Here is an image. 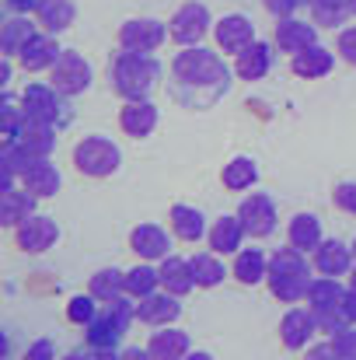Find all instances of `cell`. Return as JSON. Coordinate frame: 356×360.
Segmentation results:
<instances>
[{
  "label": "cell",
  "instance_id": "obj_1",
  "mask_svg": "<svg viewBox=\"0 0 356 360\" xmlns=\"http://www.w3.org/2000/svg\"><path fill=\"white\" fill-rule=\"evenodd\" d=\"M171 95H175V102L185 95V91H192L182 105L185 109H206V98L199 95V91H206L210 95V102H217V98H224L228 95V88H231V70L220 63V56L217 53H210V49H185L178 60H175V67H171Z\"/></svg>",
  "mask_w": 356,
  "mask_h": 360
},
{
  "label": "cell",
  "instance_id": "obj_2",
  "mask_svg": "<svg viewBox=\"0 0 356 360\" xmlns=\"http://www.w3.org/2000/svg\"><path fill=\"white\" fill-rule=\"evenodd\" d=\"M109 81L126 102H136V98H150L154 84L161 81V63L143 56V53H133L126 49L122 56H116V63L109 67Z\"/></svg>",
  "mask_w": 356,
  "mask_h": 360
},
{
  "label": "cell",
  "instance_id": "obj_3",
  "mask_svg": "<svg viewBox=\"0 0 356 360\" xmlns=\"http://www.w3.org/2000/svg\"><path fill=\"white\" fill-rule=\"evenodd\" d=\"M269 283L272 294L279 301H301L311 290V266H308V252L301 248H283L276 255H269Z\"/></svg>",
  "mask_w": 356,
  "mask_h": 360
},
{
  "label": "cell",
  "instance_id": "obj_4",
  "mask_svg": "<svg viewBox=\"0 0 356 360\" xmlns=\"http://www.w3.org/2000/svg\"><path fill=\"white\" fill-rule=\"evenodd\" d=\"M133 319H136V308L129 301H122V297L109 301V308L98 311V319L88 326V347L91 350H116Z\"/></svg>",
  "mask_w": 356,
  "mask_h": 360
},
{
  "label": "cell",
  "instance_id": "obj_5",
  "mask_svg": "<svg viewBox=\"0 0 356 360\" xmlns=\"http://www.w3.org/2000/svg\"><path fill=\"white\" fill-rule=\"evenodd\" d=\"M21 112L28 120L49 122V126H67L74 109L67 105L63 91L60 88H46V84H28L25 95H21Z\"/></svg>",
  "mask_w": 356,
  "mask_h": 360
},
{
  "label": "cell",
  "instance_id": "obj_6",
  "mask_svg": "<svg viewBox=\"0 0 356 360\" xmlns=\"http://www.w3.org/2000/svg\"><path fill=\"white\" fill-rule=\"evenodd\" d=\"M74 165L84 172V175H91V179H105V175H112L119 165H122V154H119V147L109 140V136H84L77 147H74Z\"/></svg>",
  "mask_w": 356,
  "mask_h": 360
},
{
  "label": "cell",
  "instance_id": "obj_7",
  "mask_svg": "<svg viewBox=\"0 0 356 360\" xmlns=\"http://www.w3.org/2000/svg\"><path fill=\"white\" fill-rule=\"evenodd\" d=\"M237 217H241V224H244V231L251 238H265V235L276 231V203L265 193L244 196V203L237 207Z\"/></svg>",
  "mask_w": 356,
  "mask_h": 360
},
{
  "label": "cell",
  "instance_id": "obj_8",
  "mask_svg": "<svg viewBox=\"0 0 356 360\" xmlns=\"http://www.w3.org/2000/svg\"><path fill=\"white\" fill-rule=\"evenodd\" d=\"M91 84V67L84 56L77 53H63L53 67V88H60L63 95H81Z\"/></svg>",
  "mask_w": 356,
  "mask_h": 360
},
{
  "label": "cell",
  "instance_id": "obj_9",
  "mask_svg": "<svg viewBox=\"0 0 356 360\" xmlns=\"http://www.w3.org/2000/svg\"><path fill=\"white\" fill-rule=\"evenodd\" d=\"M178 315H182V304H178V294L171 290H154L150 297H140L136 304V319L147 326H168Z\"/></svg>",
  "mask_w": 356,
  "mask_h": 360
},
{
  "label": "cell",
  "instance_id": "obj_10",
  "mask_svg": "<svg viewBox=\"0 0 356 360\" xmlns=\"http://www.w3.org/2000/svg\"><path fill=\"white\" fill-rule=\"evenodd\" d=\"M315 333H318V315H315V308H294V311H286L283 322H279V336H283V343H286L290 350L308 347Z\"/></svg>",
  "mask_w": 356,
  "mask_h": 360
},
{
  "label": "cell",
  "instance_id": "obj_11",
  "mask_svg": "<svg viewBox=\"0 0 356 360\" xmlns=\"http://www.w3.org/2000/svg\"><path fill=\"white\" fill-rule=\"evenodd\" d=\"M56 241H60V228H56V221H49V217L32 214L28 221L18 224V245H21L25 252H49Z\"/></svg>",
  "mask_w": 356,
  "mask_h": 360
},
{
  "label": "cell",
  "instance_id": "obj_12",
  "mask_svg": "<svg viewBox=\"0 0 356 360\" xmlns=\"http://www.w3.org/2000/svg\"><path fill=\"white\" fill-rule=\"evenodd\" d=\"M119 126L126 136H150L154 126H157V105L150 98H136V102H126L122 112H119Z\"/></svg>",
  "mask_w": 356,
  "mask_h": 360
},
{
  "label": "cell",
  "instance_id": "obj_13",
  "mask_svg": "<svg viewBox=\"0 0 356 360\" xmlns=\"http://www.w3.org/2000/svg\"><path fill=\"white\" fill-rule=\"evenodd\" d=\"M129 245L140 259H168L171 255V235L161 228V224H140L133 228Z\"/></svg>",
  "mask_w": 356,
  "mask_h": 360
},
{
  "label": "cell",
  "instance_id": "obj_14",
  "mask_svg": "<svg viewBox=\"0 0 356 360\" xmlns=\"http://www.w3.org/2000/svg\"><path fill=\"white\" fill-rule=\"evenodd\" d=\"M353 255L356 252H350V245H343V241H336V238H325L315 248V269L322 276H343V273L353 269Z\"/></svg>",
  "mask_w": 356,
  "mask_h": 360
},
{
  "label": "cell",
  "instance_id": "obj_15",
  "mask_svg": "<svg viewBox=\"0 0 356 360\" xmlns=\"http://www.w3.org/2000/svg\"><path fill=\"white\" fill-rule=\"evenodd\" d=\"M21 186L32 196H56L60 189V172L49 165V158H35L25 172H21Z\"/></svg>",
  "mask_w": 356,
  "mask_h": 360
},
{
  "label": "cell",
  "instance_id": "obj_16",
  "mask_svg": "<svg viewBox=\"0 0 356 360\" xmlns=\"http://www.w3.org/2000/svg\"><path fill=\"white\" fill-rule=\"evenodd\" d=\"M147 350H150L154 360H185L192 347H189V336H185L182 329H157V333L150 336Z\"/></svg>",
  "mask_w": 356,
  "mask_h": 360
},
{
  "label": "cell",
  "instance_id": "obj_17",
  "mask_svg": "<svg viewBox=\"0 0 356 360\" xmlns=\"http://www.w3.org/2000/svg\"><path fill=\"white\" fill-rule=\"evenodd\" d=\"M161 283H164V290H171V294H189L192 287H196V276H192V266H189V259H178V255H168V259H161Z\"/></svg>",
  "mask_w": 356,
  "mask_h": 360
},
{
  "label": "cell",
  "instance_id": "obj_18",
  "mask_svg": "<svg viewBox=\"0 0 356 360\" xmlns=\"http://www.w3.org/2000/svg\"><path fill=\"white\" fill-rule=\"evenodd\" d=\"M244 224H241V217H220V221H213V228L206 231V238L213 245V252H241V241H244Z\"/></svg>",
  "mask_w": 356,
  "mask_h": 360
},
{
  "label": "cell",
  "instance_id": "obj_19",
  "mask_svg": "<svg viewBox=\"0 0 356 360\" xmlns=\"http://www.w3.org/2000/svg\"><path fill=\"white\" fill-rule=\"evenodd\" d=\"M35 210V196L28 189H4V207H0V221L4 228H18L21 221H28Z\"/></svg>",
  "mask_w": 356,
  "mask_h": 360
},
{
  "label": "cell",
  "instance_id": "obj_20",
  "mask_svg": "<svg viewBox=\"0 0 356 360\" xmlns=\"http://www.w3.org/2000/svg\"><path fill=\"white\" fill-rule=\"evenodd\" d=\"M161 39H164V28L157 21H133L122 28V46L133 53H147V49L161 46Z\"/></svg>",
  "mask_w": 356,
  "mask_h": 360
},
{
  "label": "cell",
  "instance_id": "obj_21",
  "mask_svg": "<svg viewBox=\"0 0 356 360\" xmlns=\"http://www.w3.org/2000/svg\"><path fill=\"white\" fill-rule=\"evenodd\" d=\"M269 67H272V53H269V46H262V42H251L248 49L237 53V77H244V81L265 77Z\"/></svg>",
  "mask_w": 356,
  "mask_h": 360
},
{
  "label": "cell",
  "instance_id": "obj_22",
  "mask_svg": "<svg viewBox=\"0 0 356 360\" xmlns=\"http://www.w3.org/2000/svg\"><path fill=\"white\" fill-rule=\"evenodd\" d=\"M322 241H325V235H322V221H318L315 214H297V217L290 221V245H294V248L315 252Z\"/></svg>",
  "mask_w": 356,
  "mask_h": 360
},
{
  "label": "cell",
  "instance_id": "obj_23",
  "mask_svg": "<svg viewBox=\"0 0 356 360\" xmlns=\"http://www.w3.org/2000/svg\"><path fill=\"white\" fill-rule=\"evenodd\" d=\"M18 143H21L32 158H49L56 136H53V126H49V122L28 120L25 122V129H21V136H18Z\"/></svg>",
  "mask_w": 356,
  "mask_h": 360
},
{
  "label": "cell",
  "instance_id": "obj_24",
  "mask_svg": "<svg viewBox=\"0 0 356 360\" xmlns=\"http://www.w3.org/2000/svg\"><path fill=\"white\" fill-rule=\"evenodd\" d=\"M171 231H178V238H185V241L203 238V235H206V217H203V210L185 207V203H175V207H171Z\"/></svg>",
  "mask_w": 356,
  "mask_h": 360
},
{
  "label": "cell",
  "instance_id": "obj_25",
  "mask_svg": "<svg viewBox=\"0 0 356 360\" xmlns=\"http://www.w3.org/2000/svg\"><path fill=\"white\" fill-rule=\"evenodd\" d=\"M235 276L241 283H258L269 276V255L258 252V248H241L235 262Z\"/></svg>",
  "mask_w": 356,
  "mask_h": 360
},
{
  "label": "cell",
  "instance_id": "obj_26",
  "mask_svg": "<svg viewBox=\"0 0 356 360\" xmlns=\"http://www.w3.org/2000/svg\"><path fill=\"white\" fill-rule=\"evenodd\" d=\"M21 60H25L28 70H39V67L56 63V60H60V49H56V42H53L49 35H32V39L25 42V49H21Z\"/></svg>",
  "mask_w": 356,
  "mask_h": 360
},
{
  "label": "cell",
  "instance_id": "obj_27",
  "mask_svg": "<svg viewBox=\"0 0 356 360\" xmlns=\"http://www.w3.org/2000/svg\"><path fill=\"white\" fill-rule=\"evenodd\" d=\"M217 42H220L224 53H241V49H248V46H251V25H248L244 18H228V21H220Z\"/></svg>",
  "mask_w": 356,
  "mask_h": 360
},
{
  "label": "cell",
  "instance_id": "obj_28",
  "mask_svg": "<svg viewBox=\"0 0 356 360\" xmlns=\"http://www.w3.org/2000/svg\"><path fill=\"white\" fill-rule=\"evenodd\" d=\"M161 283V269H154L150 262H140L133 269H126V294L129 297H150Z\"/></svg>",
  "mask_w": 356,
  "mask_h": 360
},
{
  "label": "cell",
  "instance_id": "obj_29",
  "mask_svg": "<svg viewBox=\"0 0 356 360\" xmlns=\"http://www.w3.org/2000/svg\"><path fill=\"white\" fill-rule=\"evenodd\" d=\"M224 186L231 189V193H244V189H251L255 186V179H258V165L251 161V158H235V161H228L224 165Z\"/></svg>",
  "mask_w": 356,
  "mask_h": 360
},
{
  "label": "cell",
  "instance_id": "obj_30",
  "mask_svg": "<svg viewBox=\"0 0 356 360\" xmlns=\"http://www.w3.org/2000/svg\"><path fill=\"white\" fill-rule=\"evenodd\" d=\"M88 287H91L88 294H95L98 301L109 304V301H116V297L126 294V273H122V269H98Z\"/></svg>",
  "mask_w": 356,
  "mask_h": 360
},
{
  "label": "cell",
  "instance_id": "obj_31",
  "mask_svg": "<svg viewBox=\"0 0 356 360\" xmlns=\"http://www.w3.org/2000/svg\"><path fill=\"white\" fill-rule=\"evenodd\" d=\"M189 266H192L196 287H217V283L228 276V266H224L217 255H210V252H199V255H192V259H189Z\"/></svg>",
  "mask_w": 356,
  "mask_h": 360
},
{
  "label": "cell",
  "instance_id": "obj_32",
  "mask_svg": "<svg viewBox=\"0 0 356 360\" xmlns=\"http://www.w3.org/2000/svg\"><path fill=\"white\" fill-rule=\"evenodd\" d=\"M175 39L178 42H196V39H203V32H206V11L199 7V4H189L185 11H182V18L175 21Z\"/></svg>",
  "mask_w": 356,
  "mask_h": 360
},
{
  "label": "cell",
  "instance_id": "obj_33",
  "mask_svg": "<svg viewBox=\"0 0 356 360\" xmlns=\"http://www.w3.org/2000/svg\"><path fill=\"white\" fill-rule=\"evenodd\" d=\"M294 70H297L301 77H325V74L332 70V53H325L322 46H308L304 53H297Z\"/></svg>",
  "mask_w": 356,
  "mask_h": 360
},
{
  "label": "cell",
  "instance_id": "obj_34",
  "mask_svg": "<svg viewBox=\"0 0 356 360\" xmlns=\"http://www.w3.org/2000/svg\"><path fill=\"white\" fill-rule=\"evenodd\" d=\"M343 287L336 283V276H322V280H311V290H308V304L315 311H325V308H336L343 301Z\"/></svg>",
  "mask_w": 356,
  "mask_h": 360
},
{
  "label": "cell",
  "instance_id": "obj_35",
  "mask_svg": "<svg viewBox=\"0 0 356 360\" xmlns=\"http://www.w3.org/2000/svg\"><path fill=\"white\" fill-rule=\"evenodd\" d=\"M279 46L283 49H290V53H304L308 46H315V35H311V28H304V25H297V21H286L283 28H279Z\"/></svg>",
  "mask_w": 356,
  "mask_h": 360
},
{
  "label": "cell",
  "instance_id": "obj_36",
  "mask_svg": "<svg viewBox=\"0 0 356 360\" xmlns=\"http://www.w3.org/2000/svg\"><path fill=\"white\" fill-rule=\"evenodd\" d=\"M95 294H88V297H74L70 304H67V315H70V322L74 326H91L95 319H98V311H95Z\"/></svg>",
  "mask_w": 356,
  "mask_h": 360
},
{
  "label": "cell",
  "instance_id": "obj_37",
  "mask_svg": "<svg viewBox=\"0 0 356 360\" xmlns=\"http://www.w3.org/2000/svg\"><path fill=\"white\" fill-rule=\"evenodd\" d=\"M53 357H56L53 340H35V343H28V350H25V360H53Z\"/></svg>",
  "mask_w": 356,
  "mask_h": 360
},
{
  "label": "cell",
  "instance_id": "obj_38",
  "mask_svg": "<svg viewBox=\"0 0 356 360\" xmlns=\"http://www.w3.org/2000/svg\"><path fill=\"white\" fill-rule=\"evenodd\" d=\"M336 203H339L346 214H356V182H343V186H336Z\"/></svg>",
  "mask_w": 356,
  "mask_h": 360
},
{
  "label": "cell",
  "instance_id": "obj_39",
  "mask_svg": "<svg viewBox=\"0 0 356 360\" xmlns=\"http://www.w3.org/2000/svg\"><path fill=\"white\" fill-rule=\"evenodd\" d=\"M308 360H346L339 354V347H336V340L332 343H315L311 350H308Z\"/></svg>",
  "mask_w": 356,
  "mask_h": 360
},
{
  "label": "cell",
  "instance_id": "obj_40",
  "mask_svg": "<svg viewBox=\"0 0 356 360\" xmlns=\"http://www.w3.org/2000/svg\"><path fill=\"white\" fill-rule=\"evenodd\" d=\"M339 53L350 60L356 67V28H350V32H343V39H339Z\"/></svg>",
  "mask_w": 356,
  "mask_h": 360
},
{
  "label": "cell",
  "instance_id": "obj_41",
  "mask_svg": "<svg viewBox=\"0 0 356 360\" xmlns=\"http://www.w3.org/2000/svg\"><path fill=\"white\" fill-rule=\"evenodd\" d=\"M21 32H32V28H28V25H25V28H18V25H7V42H4V49H7V53H14V49H18V39H21Z\"/></svg>",
  "mask_w": 356,
  "mask_h": 360
},
{
  "label": "cell",
  "instance_id": "obj_42",
  "mask_svg": "<svg viewBox=\"0 0 356 360\" xmlns=\"http://www.w3.org/2000/svg\"><path fill=\"white\" fill-rule=\"evenodd\" d=\"M343 311H346V319L356 326V287H350V290L343 294Z\"/></svg>",
  "mask_w": 356,
  "mask_h": 360
},
{
  "label": "cell",
  "instance_id": "obj_43",
  "mask_svg": "<svg viewBox=\"0 0 356 360\" xmlns=\"http://www.w3.org/2000/svg\"><path fill=\"white\" fill-rule=\"evenodd\" d=\"M119 357H122V360H154V357H150V350H140V347H126Z\"/></svg>",
  "mask_w": 356,
  "mask_h": 360
},
{
  "label": "cell",
  "instance_id": "obj_44",
  "mask_svg": "<svg viewBox=\"0 0 356 360\" xmlns=\"http://www.w3.org/2000/svg\"><path fill=\"white\" fill-rule=\"evenodd\" d=\"M91 360H122V357H116V350H91Z\"/></svg>",
  "mask_w": 356,
  "mask_h": 360
},
{
  "label": "cell",
  "instance_id": "obj_45",
  "mask_svg": "<svg viewBox=\"0 0 356 360\" xmlns=\"http://www.w3.org/2000/svg\"><path fill=\"white\" fill-rule=\"evenodd\" d=\"M63 360H91V354H84V350H70Z\"/></svg>",
  "mask_w": 356,
  "mask_h": 360
},
{
  "label": "cell",
  "instance_id": "obj_46",
  "mask_svg": "<svg viewBox=\"0 0 356 360\" xmlns=\"http://www.w3.org/2000/svg\"><path fill=\"white\" fill-rule=\"evenodd\" d=\"M185 360H213L210 357V354H206V350H196V354H192V350H189V357Z\"/></svg>",
  "mask_w": 356,
  "mask_h": 360
},
{
  "label": "cell",
  "instance_id": "obj_47",
  "mask_svg": "<svg viewBox=\"0 0 356 360\" xmlns=\"http://www.w3.org/2000/svg\"><path fill=\"white\" fill-rule=\"evenodd\" d=\"M353 287H356V269H353Z\"/></svg>",
  "mask_w": 356,
  "mask_h": 360
},
{
  "label": "cell",
  "instance_id": "obj_48",
  "mask_svg": "<svg viewBox=\"0 0 356 360\" xmlns=\"http://www.w3.org/2000/svg\"><path fill=\"white\" fill-rule=\"evenodd\" d=\"M353 252H356V241H353Z\"/></svg>",
  "mask_w": 356,
  "mask_h": 360
}]
</instances>
